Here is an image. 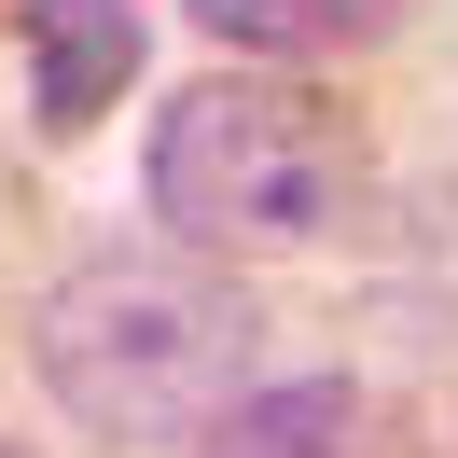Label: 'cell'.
<instances>
[{
	"mask_svg": "<svg viewBox=\"0 0 458 458\" xmlns=\"http://www.w3.org/2000/svg\"><path fill=\"white\" fill-rule=\"evenodd\" d=\"M0 458H29V445H0Z\"/></svg>",
	"mask_w": 458,
	"mask_h": 458,
	"instance_id": "obj_6",
	"label": "cell"
},
{
	"mask_svg": "<svg viewBox=\"0 0 458 458\" xmlns=\"http://www.w3.org/2000/svg\"><path fill=\"white\" fill-rule=\"evenodd\" d=\"M14 56H29V125L84 140L98 112H125V84L153 56V14L140 0H14Z\"/></svg>",
	"mask_w": 458,
	"mask_h": 458,
	"instance_id": "obj_3",
	"label": "cell"
},
{
	"mask_svg": "<svg viewBox=\"0 0 458 458\" xmlns=\"http://www.w3.org/2000/svg\"><path fill=\"white\" fill-rule=\"evenodd\" d=\"M140 195H153V223H167L181 250L250 264V250H319V236H347L361 195H375V153H361V125L319 84H292V70H208V84H181L167 112H153Z\"/></svg>",
	"mask_w": 458,
	"mask_h": 458,
	"instance_id": "obj_2",
	"label": "cell"
},
{
	"mask_svg": "<svg viewBox=\"0 0 458 458\" xmlns=\"http://www.w3.org/2000/svg\"><path fill=\"white\" fill-rule=\"evenodd\" d=\"M347 445H361V389L347 375H250L195 430V458H347Z\"/></svg>",
	"mask_w": 458,
	"mask_h": 458,
	"instance_id": "obj_4",
	"label": "cell"
},
{
	"mask_svg": "<svg viewBox=\"0 0 458 458\" xmlns=\"http://www.w3.org/2000/svg\"><path fill=\"white\" fill-rule=\"evenodd\" d=\"M181 14L236 56H361L403 29V0H181Z\"/></svg>",
	"mask_w": 458,
	"mask_h": 458,
	"instance_id": "obj_5",
	"label": "cell"
},
{
	"mask_svg": "<svg viewBox=\"0 0 458 458\" xmlns=\"http://www.w3.org/2000/svg\"><path fill=\"white\" fill-rule=\"evenodd\" d=\"M250 347H264V319L236 292V264L181 250V236H98L29 306L42 403L98 445H195L250 389Z\"/></svg>",
	"mask_w": 458,
	"mask_h": 458,
	"instance_id": "obj_1",
	"label": "cell"
}]
</instances>
